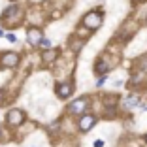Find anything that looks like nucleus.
Here are the masks:
<instances>
[{"instance_id": "nucleus-1", "label": "nucleus", "mask_w": 147, "mask_h": 147, "mask_svg": "<svg viewBox=\"0 0 147 147\" xmlns=\"http://www.w3.org/2000/svg\"><path fill=\"white\" fill-rule=\"evenodd\" d=\"M83 25L87 26V28H98L100 25H102V15L96 11H89L83 17Z\"/></svg>"}, {"instance_id": "nucleus-2", "label": "nucleus", "mask_w": 147, "mask_h": 147, "mask_svg": "<svg viewBox=\"0 0 147 147\" xmlns=\"http://www.w3.org/2000/svg\"><path fill=\"white\" fill-rule=\"evenodd\" d=\"M87 106H89V100L87 98H78L68 106V111L74 113V115H83V111H85Z\"/></svg>"}, {"instance_id": "nucleus-3", "label": "nucleus", "mask_w": 147, "mask_h": 147, "mask_svg": "<svg viewBox=\"0 0 147 147\" xmlns=\"http://www.w3.org/2000/svg\"><path fill=\"white\" fill-rule=\"evenodd\" d=\"M6 121L11 126H19L25 121V113H23L21 109H11V111H8V115H6Z\"/></svg>"}, {"instance_id": "nucleus-4", "label": "nucleus", "mask_w": 147, "mask_h": 147, "mask_svg": "<svg viewBox=\"0 0 147 147\" xmlns=\"http://www.w3.org/2000/svg\"><path fill=\"white\" fill-rule=\"evenodd\" d=\"M19 64V55L17 53H6L2 59H0V66L2 68H15V66Z\"/></svg>"}, {"instance_id": "nucleus-5", "label": "nucleus", "mask_w": 147, "mask_h": 147, "mask_svg": "<svg viewBox=\"0 0 147 147\" xmlns=\"http://www.w3.org/2000/svg\"><path fill=\"white\" fill-rule=\"evenodd\" d=\"M94 125H96V117L94 115H83L81 119H79V128H81L83 132H89Z\"/></svg>"}, {"instance_id": "nucleus-6", "label": "nucleus", "mask_w": 147, "mask_h": 147, "mask_svg": "<svg viewBox=\"0 0 147 147\" xmlns=\"http://www.w3.org/2000/svg\"><path fill=\"white\" fill-rule=\"evenodd\" d=\"M26 38H28V43H30V45H38L43 36H42V30H40V28L32 26V28H28V32H26Z\"/></svg>"}, {"instance_id": "nucleus-7", "label": "nucleus", "mask_w": 147, "mask_h": 147, "mask_svg": "<svg viewBox=\"0 0 147 147\" xmlns=\"http://www.w3.org/2000/svg\"><path fill=\"white\" fill-rule=\"evenodd\" d=\"M72 92H74L72 83H62V85L57 87V94L61 96V98H68V96L72 94Z\"/></svg>"}, {"instance_id": "nucleus-8", "label": "nucleus", "mask_w": 147, "mask_h": 147, "mask_svg": "<svg viewBox=\"0 0 147 147\" xmlns=\"http://www.w3.org/2000/svg\"><path fill=\"white\" fill-rule=\"evenodd\" d=\"M125 106H126V109H132V108H136V106H140V96H136V94L128 96V98L125 100Z\"/></svg>"}, {"instance_id": "nucleus-9", "label": "nucleus", "mask_w": 147, "mask_h": 147, "mask_svg": "<svg viewBox=\"0 0 147 147\" xmlns=\"http://www.w3.org/2000/svg\"><path fill=\"white\" fill-rule=\"evenodd\" d=\"M108 70H109V66H108V62H106V61L96 62V74H100V76H106V74H108Z\"/></svg>"}, {"instance_id": "nucleus-10", "label": "nucleus", "mask_w": 147, "mask_h": 147, "mask_svg": "<svg viewBox=\"0 0 147 147\" xmlns=\"http://www.w3.org/2000/svg\"><path fill=\"white\" fill-rule=\"evenodd\" d=\"M55 57H57V51H47L45 55H43V61L51 62V61H55Z\"/></svg>"}, {"instance_id": "nucleus-11", "label": "nucleus", "mask_w": 147, "mask_h": 147, "mask_svg": "<svg viewBox=\"0 0 147 147\" xmlns=\"http://www.w3.org/2000/svg\"><path fill=\"white\" fill-rule=\"evenodd\" d=\"M38 45H42V47H51V42H49V40H45V38H42Z\"/></svg>"}, {"instance_id": "nucleus-12", "label": "nucleus", "mask_w": 147, "mask_h": 147, "mask_svg": "<svg viewBox=\"0 0 147 147\" xmlns=\"http://www.w3.org/2000/svg\"><path fill=\"white\" fill-rule=\"evenodd\" d=\"M92 145H94V147H104V140H94Z\"/></svg>"}, {"instance_id": "nucleus-13", "label": "nucleus", "mask_w": 147, "mask_h": 147, "mask_svg": "<svg viewBox=\"0 0 147 147\" xmlns=\"http://www.w3.org/2000/svg\"><path fill=\"white\" fill-rule=\"evenodd\" d=\"M6 38H8V42H17V38H15V36H13V34H8V36H6Z\"/></svg>"}, {"instance_id": "nucleus-14", "label": "nucleus", "mask_w": 147, "mask_h": 147, "mask_svg": "<svg viewBox=\"0 0 147 147\" xmlns=\"http://www.w3.org/2000/svg\"><path fill=\"white\" fill-rule=\"evenodd\" d=\"M0 36H4V32H2V30H0Z\"/></svg>"}, {"instance_id": "nucleus-15", "label": "nucleus", "mask_w": 147, "mask_h": 147, "mask_svg": "<svg viewBox=\"0 0 147 147\" xmlns=\"http://www.w3.org/2000/svg\"><path fill=\"white\" fill-rule=\"evenodd\" d=\"M145 142H147V136H145Z\"/></svg>"}, {"instance_id": "nucleus-16", "label": "nucleus", "mask_w": 147, "mask_h": 147, "mask_svg": "<svg viewBox=\"0 0 147 147\" xmlns=\"http://www.w3.org/2000/svg\"><path fill=\"white\" fill-rule=\"evenodd\" d=\"M0 134H2V130H0Z\"/></svg>"}]
</instances>
